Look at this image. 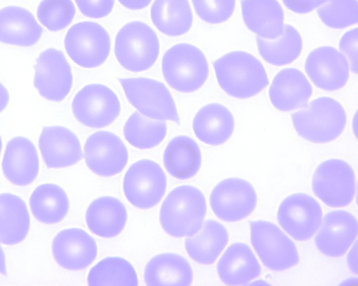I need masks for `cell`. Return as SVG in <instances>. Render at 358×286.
<instances>
[{
	"instance_id": "cell-1",
	"label": "cell",
	"mask_w": 358,
	"mask_h": 286,
	"mask_svg": "<svg viewBox=\"0 0 358 286\" xmlns=\"http://www.w3.org/2000/svg\"><path fill=\"white\" fill-rule=\"evenodd\" d=\"M213 65L219 85L231 96L250 98L268 85L263 64L247 52H228L213 62Z\"/></svg>"
},
{
	"instance_id": "cell-2",
	"label": "cell",
	"mask_w": 358,
	"mask_h": 286,
	"mask_svg": "<svg viewBox=\"0 0 358 286\" xmlns=\"http://www.w3.org/2000/svg\"><path fill=\"white\" fill-rule=\"evenodd\" d=\"M203 193L191 185H182L171 190L164 200L159 220L169 235L181 238L195 234L202 227L206 214Z\"/></svg>"
},
{
	"instance_id": "cell-3",
	"label": "cell",
	"mask_w": 358,
	"mask_h": 286,
	"mask_svg": "<svg viewBox=\"0 0 358 286\" xmlns=\"http://www.w3.org/2000/svg\"><path fill=\"white\" fill-rule=\"evenodd\" d=\"M293 126L303 138L315 143L331 142L345 129L347 117L343 106L329 96H320L291 114Z\"/></svg>"
},
{
	"instance_id": "cell-4",
	"label": "cell",
	"mask_w": 358,
	"mask_h": 286,
	"mask_svg": "<svg viewBox=\"0 0 358 286\" xmlns=\"http://www.w3.org/2000/svg\"><path fill=\"white\" fill-rule=\"evenodd\" d=\"M162 70L169 85L185 93L201 88L209 73L208 64L203 52L185 43L172 46L164 53Z\"/></svg>"
},
{
	"instance_id": "cell-5",
	"label": "cell",
	"mask_w": 358,
	"mask_h": 286,
	"mask_svg": "<svg viewBox=\"0 0 358 286\" xmlns=\"http://www.w3.org/2000/svg\"><path fill=\"white\" fill-rule=\"evenodd\" d=\"M159 42L155 31L147 24L133 21L117 32L115 55L120 64L132 72L152 67L157 59Z\"/></svg>"
},
{
	"instance_id": "cell-6",
	"label": "cell",
	"mask_w": 358,
	"mask_h": 286,
	"mask_svg": "<svg viewBox=\"0 0 358 286\" xmlns=\"http://www.w3.org/2000/svg\"><path fill=\"white\" fill-rule=\"evenodd\" d=\"M129 103L145 117L180 124L174 100L166 85L147 78H118Z\"/></svg>"
},
{
	"instance_id": "cell-7",
	"label": "cell",
	"mask_w": 358,
	"mask_h": 286,
	"mask_svg": "<svg viewBox=\"0 0 358 286\" xmlns=\"http://www.w3.org/2000/svg\"><path fill=\"white\" fill-rule=\"evenodd\" d=\"M250 241L263 264L280 271L299 263L294 242L275 224L264 220L250 222Z\"/></svg>"
},
{
	"instance_id": "cell-8",
	"label": "cell",
	"mask_w": 358,
	"mask_h": 286,
	"mask_svg": "<svg viewBox=\"0 0 358 286\" xmlns=\"http://www.w3.org/2000/svg\"><path fill=\"white\" fill-rule=\"evenodd\" d=\"M315 195L332 208L349 205L355 193V176L351 166L340 159L322 162L316 168L312 179Z\"/></svg>"
},
{
	"instance_id": "cell-9",
	"label": "cell",
	"mask_w": 358,
	"mask_h": 286,
	"mask_svg": "<svg viewBox=\"0 0 358 286\" xmlns=\"http://www.w3.org/2000/svg\"><path fill=\"white\" fill-rule=\"evenodd\" d=\"M64 46L68 55L76 64L83 68H95L107 59L110 50V38L99 24L80 22L68 30Z\"/></svg>"
},
{
	"instance_id": "cell-10",
	"label": "cell",
	"mask_w": 358,
	"mask_h": 286,
	"mask_svg": "<svg viewBox=\"0 0 358 286\" xmlns=\"http://www.w3.org/2000/svg\"><path fill=\"white\" fill-rule=\"evenodd\" d=\"M166 189V177L161 166L150 159H141L128 169L123 180L127 200L142 209L156 206Z\"/></svg>"
},
{
	"instance_id": "cell-11",
	"label": "cell",
	"mask_w": 358,
	"mask_h": 286,
	"mask_svg": "<svg viewBox=\"0 0 358 286\" xmlns=\"http://www.w3.org/2000/svg\"><path fill=\"white\" fill-rule=\"evenodd\" d=\"M72 111L83 124L91 128H103L119 116L121 106L115 93L102 84L84 86L75 95Z\"/></svg>"
},
{
	"instance_id": "cell-12",
	"label": "cell",
	"mask_w": 358,
	"mask_h": 286,
	"mask_svg": "<svg viewBox=\"0 0 358 286\" xmlns=\"http://www.w3.org/2000/svg\"><path fill=\"white\" fill-rule=\"evenodd\" d=\"M277 220L280 227L294 239L311 238L322 221V210L318 201L305 193H294L280 204Z\"/></svg>"
},
{
	"instance_id": "cell-13",
	"label": "cell",
	"mask_w": 358,
	"mask_h": 286,
	"mask_svg": "<svg viewBox=\"0 0 358 286\" xmlns=\"http://www.w3.org/2000/svg\"><path fill=\"white\" fill-rule=\"evenodd\" d=\"M257 197L252 185L245 180L229 178L220 182L210 196V205L215 215L225 222H236L255 210Z\"/></svg>"
},
{
	"instance_id": "cell-14",
	"label": "cell",
	"mask_w": 358,
	"mask_h": 286,
	"mask_svg": "<svg viewBox=\"0 0 358 286\" xmlns=\"http://www.w3.org/2000/svg\"><path fill=\"white\" fill-rule=\"evenodd\" d=\"M34 85L43 98L62 101L73 85L71 68L62 51L48 48L36 61Z\"/></svg>"
},
{
	"instance_id": "cell-15",
	"label": "cell",
	"mask_w": 358,
	"mask_h": 286,
	"mask_svg": "<svg viewBox=\"0 0 358 286\" xmlns=\"http://www.w3.org/2000/svg\"><path fill=\"white\" fill-rule=\"evenodd\" d=\"M83 157L92 172L104 177L120 173L128 162V152L123 141L106 131H98L87 138Z\"/></svg>"
},
{
	"instance_id": "cell-16",
	"label": "cell",
	"mask_w": 358,
	"mask_h": 286,
	"mask_svg": "<svg viewBox=\"0 0 358 286\" xmlns=\"http://www.w3.org/2000/svg\"><path fill=\"white\" fill-rule=\"evenodd\" d=\"M305 71L317 87L336 91L347 83L350 69L345 57L335 48L326 45L317 48L308 54Z\"/></svg>"
},
{
	"instance_id": "cell-17",
	"label": "cell",
	"mask_w": 358,
	"mask_h": 286,
	"mask_svg": "<svg viewBox=\"0 0 358 286\" xmlns=\"http://www.w3.org/2000/svg\"><path fill=\"white\" fill-rule=\"evenodd\" d=\"M315 237V244L319 251L330 257L344 255L355 241L358 223L350 213L333 210L327 213Z\"/></svg>"
},
{
	"instance_id": "cell-18",
	"label": "cell",
	"mask_w": 358,
	"mask_h": 286,
	"mask_svg": "<svg viewBox=\"0 0 358 286\" xmlns=\"http://www.w3.org/2000/svg\"><path fill=\"white\" fill-rule=\"evenodd\" d=\"M53 257L64 269L78 271L87 268L97 255L94 239L80 228L60 231L52 243Z\"/></svg>"
},
{
	"instance_id": "cell-19",
	"label": "cell",
	"mask_w": 358,
	"mask_h": 286,
	"mask_svg": "<svg viewBox=\"0 0 358 286\" xmlns=\"http://www.w3.org/2000/svg\"><path fill=\"white\" fill-rule=\"evenodd\" d=\"M38 147L49 169L70 166L83 157L77 136L62 126L43 127L38 139Z\"/></svg>"
},
{
	"instance_id": "cell-20",
	"label": "cell",
	"mask_w": 358,
	"mask_h": 286,
	"mask_svg": "<svg viewBox=\"0 0 358 286\" xmlns=\"http://www.w3.org/2000/svg\"><path fill=\"white\" fill-rule=\"evenodd\" d=\"M1 166L11 183L19 186L31 184L39 170L38 155L34 143L23 136L11 138L6 145Z\"/></svg>"
},
{
	"instance_id": "cell-21",
	"label": "cell",
	"mask_w": 358,
	"mask_h": 286,
	"mask_svg": "<svg viewBox=\"0 0 358 286\" xmlns=\"http://www.w3.org/2000/svg\"><path fill=\"white\" fill-rule=\"evenodd\" d=\"M313 93L306 76L295 68H285L274 77L268 95L272 105L280 111L287 112L303 108Z\"/></svg>"
},
{
	"instance_id": "cell-22",
	"label": "cell",
	"mask_w": 358,
	"mask_h": 286,
	"mask_svg": "<svg viewBox=\"0 0 358 286\" xmlns=\"http://www.w3.org/2000/svg\"><path fill=\"white\" fill-rule=\"evenodd\" d=\"M219 278L228 285H244L257 278L261 273L260 264L247 244H231L217 264Z\"/></svg>"
},
{
	"instance_id": "cell-23",
	"label": "cell",
	"mask_w": 358,
	"mask_h": 286,
	"mask_svg": "<svg viewBox=\"0 0 358 286\" xmlns=\"http://www.w3.org/2000/svg\"><path fill=\"white\" fill-rule=\"evenodd\" d=\"M243 22L257 36L273 40L284 29V12L277 0H241Z\"/></svg>"
},
{
	"instance_id": "cell-24",
	"label": "cell",
	"mask_w": 358,
	"mask_h": 286,
	"mask_svg": "<svg viewBox=\"0 0 358 286\" xmlns=\"http://www.w3.org/2000/svg\"><path fill=\"white\" fill-rule=\"evenodd\" d=\"M42 33V27L26 8L9 6L0 9V42L31 46L39 41Z\"/></svg>"
},
{
	"instance_id": "cell-25",
	"label": "cell",
	"mask_w": 358,
	"mask_h": 286,
	"mask_svg": "<svg viewBox=\"0 0 358 286\" xmlns=\"http://www.w3.org/2000/svg\"><path fill=\"white\" fill-rule=\"evenodd\" d=\"M234 124L230 110L222 104L213 103L199 110L193 119L192 128L201 141L210 145H219L231 137Z\"/></svg>"
},
{
	"instance_id": "cell-26",
	"label": "cell",
	"mask_w": 358,
	"mask_h": 286,
	"mask_svg": "<svg viewBox=\"0 0 358 286\" xmlns=\"http://www.w3.org/2000/svg\"><path fill=\"white\" fill-rule=\"evenodd\" d=\"M127 213L117 198L103 196L94 199L88 206L85 220L89 229L103 238L120 234L125 227Z\"/></svg>"
},
{
	"instance_id": "cell-27",
	"label": "cell",
	"mask_w": 358,
	"mask_h": 286,
	"mask_svg": "<svg viewBox=\"0 0 358 286\" xmlns=\"http://www.w3.org/2000/svg\"><path fill=\"white\" fill-rule=\"evenodd\" d=\"M229 241L226 228L220 222L208 220L194 235L187 236L185 246L188 255L201 264H212Z\"/></svg>"
},
{
	"instance_id": "cell-28",
	"label": "cell",
	"mask_w": 358,
	"mask_h": 286,
	"mask_svg": "<svg viewBox=\"0 0 358 286\" xmlns=\"http://www.w3.org/2000/svg\"><path fill=\"white\" fill-rule=\"evenodd\" d=\"M144 280L147 285H190L193 271L183 257L162 253L153 257L146 264Z\"/></svg>"
},
{
	"instance_id": "cell-29",
	"label": "cell",
	"mask_w": 358,
	"mask_h": 286,
	"mask_svg": "<svg viewBox=\"0 0 358 286\" xmlns=\"http://www.w3.org/2000/svg\"><path fill=\"white\" fill-rule=\"evenodd\" d=\"M163 162L173 177L185 180L194 176L201 164V154L196 142L180 135L172 138L166 145Z\"/></svg>"
},
{
	"instance_id": "cell-30",
	"label": "cell",
	"mask_w": 358,
	"mask_h": 286,
	"mask_svg": "<svg viewBox=\"0 0 358 286\" xmlns=\"http://www.w3.org/2000/svg\"><path fill=\"white\" fill-rule=\"evenodd\" d=\"M29 227L30 217L24 200L11 193L0 194V243H20Z\"/></svg>"
},
{
	"instance_id": "cell-31",
	"label": "cell",
	"mask_w": 358,
	"mask_h": 286,
	"mask_svg": "<svg viewBox=\"0 0 358 286\" xmlns=\"http://www.w3.org/2000/svg\"><path fill=\"white\" fill-rule=\"evenodd\" d=\"M150 16L156 28L169 36L186 34L193 22L188 0H155L151 6Z\"/></svg>"
},
{
	"instance_id": "cell-32",
	"label": "cell",
	"mask_w": 358,
	"mask_h": 286,
	"mask_svg": "<svg viewBox=\"0 0 358 286\" xmlns=\"http://www.w3.org/2000/svg\"><path fill=\"white\" fill-rule=\"evenodd\" d=\"M33 215L44 224H56L66 215L69 201L65 191L53 183L41 184L36 187L29 199Z\"/></svg>"
},
{
	"instance_id": "cell-33",
	"label": "cell",
	"mask_w": 358,
	"mask_h": 286,
	"mask_svg": "<svg viewBox=\"0 0 358 286\" xmlns=\"http://www.w3.org/2000/svg\"><path fill=\"white\" fill-rule=\"evenodd\" d=\"M259 52L268 64L284 66L296 59L303 48L302 38L290 24H284L283 33L277 38L268 40L255 36Z\"/></svg>"
},
{
	"instance_id": "cell-34",
	"label": "cell",
	"mask_w": 358,
	"mask_h": 286,
	"mask_svg": "<svg viewBox=\"0 0 358 286\" xmlns=\"http://www.w3.org/2000/svg\"><path fill=\"white\" fill-rule=\"evenodd\" d=\"M167 131L164 120L145 117L134 112L126 121L123 133L127 142L138 149L152 148L164 140Z\"/></svg>"
},
{
	"instance_id": "cell-35",
	"label": "cell",
	"mask_w": 358,
	"mask_h": 286,
	"mask_svg": "<svg viewBox=\"0 0 358 286\" xmlns=\"http://www.w3.org/2000/svg\"><path fill=\"white\" fill-rule=\"evenodd\" d=\"M89 285L136 286L138 280L131 264L120 257H109L101 259L90 271Z\"/></svg>"
},
{
	"instance_id": "cell-36",
	"label": "cell",
	"mask_w": 358,
	"mask_h": 286,
	"mask_svg": "<svg viewBox=\"0 0 358 286\" xmlns=\"http://www.w3.org/2000/svg\"><path fill=\"white\" fill-rule=\"evenodd\" d=\"M321 21L332 29H344L358 22L357 0H327L317 8Z\"/></svg>"
},
{
	"instance_id": "cell-37",
	"label": "cell",
	"mask_w": 358,
	"mask_h": 286,
	"mask_svg": "<svg viewBox=\"0 0 358 286\" xmlns=\"http://www.w3.org/2000/svg\"><path fill=\"white\" fill-rule=\"evenodd\" d=\"M36 13L43 26L51 31H57L71 24L76 8L71 0H42Z\"/></svg>"
},
{
	"instance_id": "cell-38",
	"label": "cell",
	"mask_w": 358,
	"mask_h": 286,
	"mask_svg": "<svg viewBox=\"0 0 358 286\" xmlns=\"http://www.w3.org/2000/svg\"><path fill=\"white\" fill-rule=\"evenodd\" d=\"M197 15L209 24H220L229 20L236 6V0H192Z\"/></svg>"
},
{
	"instance_id": "cell-39",
	"label": "cell",
	"mask_w": 358,
	"mask_h": 286,
	"mask_svg": "<svg viewBox=\"0 0 358 286\" xmlns=\"http://www.w3.org/2000/svg\"><path fill=\"white\" fill-rule=\"evenodd\" d=\"M338 48L345 57L349 69L354 73H358V27L345 32L339 41Z\"/></svg>"
},
{
	"instance_id": "cell-40",
	"label": "cell",
	"mask_w": 358,
	"mask_h": 286,
	"mask_svg": "<svg viewBox=\"0 0 358 286\" xmlns=\"http://www.w3.org/2000/svg\"><path fill=\"white\" fill-rule=\"evenodd\" d=\"M83 15L87 17L99 19L109 15L115 0H75Z\"/></svg>"
},
{
	"instance_id": "cell-41",
	"label": "cell",
	"mask_w": 358,
	"mask_h": 286,
	"mask_svg": "<svg viewBox=\"0 0 358 286\" xmlns=\"http://www.w3.org/2000/svg\"><path fill=\"white\" fill-rule=\"evenodd\" d=\"M327 0H282L285 7L298 14H306L318 8Z\"/></svg>"
},
{
	"instance_id": "cell-42",
	"label": "cell",
	"mask_w": 358,
	"mask_h": 286,
	"mask_svg": "<svg viewBox=\"0 0 358 286\" xmlns=\"http://www.w3.org/2000/svg\"><path fill=\"white\" fill-rule=\"evenodd\" d=\"M125 8L130 10H141L147 7L152 0H118Z\"/></svg>"
},
{
	"instance_id": "cell-43",
	"label": "cell",
	"mask_w": 358,
	"mask_h": 286,
	"mask_svg": "<svg viewBox=\"0 0 358 286\" xmlns=\"http://www.w3.org/2000/svg\"><path fill=\"white\" fill-rule=\"evenodd\" d=\"M357 242H355L347 257L348 264L350 270L355 274L357 273Z\"/></svg>"
},
{
	"instance_id": "cell-44",
	"label": "cell",
	"mask_w": 358,
	"mask_h": 286,
	"mask_svg": "<svg viewBox=\"0 0 358 286\" xmlns=\"http://www.w3.org/2000/svg\"><path fill=\"white\" fill-rule=\"evenodd\" d=\"M8 101V92L7 89L0 83V113L6 108Z\"/></svg>"
},
{
	"instance_id": "cell-45",
	"label": "cell",
	"mask_w": 358,
	"mask_h": 286,
	"mask_svg": "<svg viewBox=\"0 0 358 286\" xmlns=\"http://www.w3.org/2000/svg\"><path fill=\"white\" fill-rule=\"evenodd\" d=\"M0 273L4 276L7 275L5 254L2 247L0 245Z\"/></svg>"
},
{
	"instance_id": "cell-46",
	"label": "cell",
	"mask_w": 358,
	"mask_h": 286,
	"mask_svg": "<svg viewBox=\"0 0 358 286\" xmlns=\"http://www.w3.org/2000/svg\"><path fill=\"white\" fill-rule=\"evenodd\" d=\"M1 149H2V140H1V138L0 136V155H1Z\"/></svg>"
}]
</instances>
